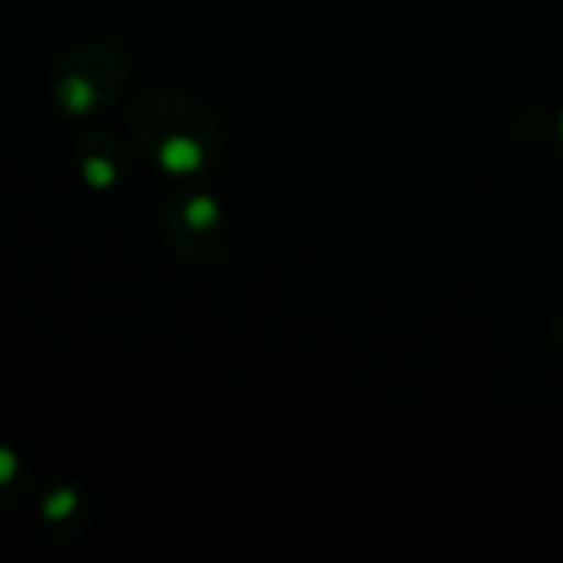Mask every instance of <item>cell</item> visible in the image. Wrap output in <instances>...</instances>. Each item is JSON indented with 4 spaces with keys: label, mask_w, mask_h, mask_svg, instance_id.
<instances>
[{
    "label": "cell",
    "mask_w": 563,
    "mask_h": 563,
    "mask_svg": "<svg viewBox=\"0 0 563 563\" xmlns=\"http://www.w3.org/2000/svg\"><path fill=\"white\" fill-rule=\"evenodd\" d=\"M129 132L139 152L175 178H195L224 155V122L185 89H145L129 112Z\"/></svg>",
    "instance_id": "1"
},
{
    "label": "cell",
    "mask_w": 563,
    "mask_h": 563,
    "mask_svg": "<svg viewBox=\"0 0 563 563\" xmlns=\"http://www.w3.org/2000/svg\"><path fill=\"white\" fill-rule=\"evenodd\" d=\"M125 82L129 56L106 36H86L53 63L49 96L66 119H92L115 106Z\"/></svg>",
    "instance_id": "2"
},
{
    "label": "cell",
    "mask_w": 563,
    "mask_h": 563,
    "mask_svg": "<svg viewBox=\"0 0 563 563\" xmlns=\"http://www.w3.org/2000/svg\"><path fill=\"white\" fill-rule=\"evenodd\" d=\"M158 234L185 267H208L228 247V214L208 191H175L158 208Z\"/></svg>",
    "instance_id": "3"
},
{
    "label": "cell",
    "mask_w": 563,
    "mask_h": 563,
    "mask_svg": "<svg viewBox=\"0 0 563 563\" xmlns=\"http://www.w3.org/2000/svg\"><path fill=\"white\" fill-rule=\"evenodd\" d=\"M76 172L89 191L112 195V191L125 188L132 178L129 145L109 129H92L76 142Z\"/></svg>",
    "instance_id": "4"
},
{
    "label": "cell",
    "mask_w": 563,
    "mask_h": 563,
    "mask_svg": "<svg viewBox=\"0 0 563 563\" xmlns=\"http://www.w3.org/2000/svg\"><path fill=\"white\" fill-rule=\"evenodd\" d=\"M40 525L53 538H66V541L82 538L89 528V508L82 501V492L63 482L46 488L40 501Z\"/></svg>",
    "instance_id": "5"
},
{
    "label": "cell",
    "mask_w": 563,
    "mask_h": 563,
    "mask_svg": "<svg viewBox=\"0 0 563 563\" xmlns=\"http://www.w3.org/2000/svg\"><path fill=\"white\" fill-rule=\"evenodd\" d=\"M26 492V465L16 449L0 445V515H7Z\"/></svg>",
    "instance_id": "6"
},
{
    "label": "cell",
    "mask_w": 563,
    "mask_h": 563,
    "mask_svg": "<svg viewBox=\"0 0 563 563\" xmlns=\"http://www.w3.org/2000/svg\"><path fill=\"white\" fill-rule=\"evenodd\" d=\"M558 145H561V152H563V109H561V115H558Z\"/></svg>",
    "instance_id": "7"
}]
</instances>
